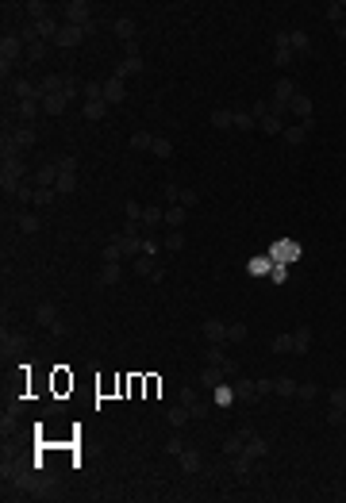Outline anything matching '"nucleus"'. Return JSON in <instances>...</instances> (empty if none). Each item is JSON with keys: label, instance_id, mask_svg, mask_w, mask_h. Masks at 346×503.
Segmentation results:
<instances>
[{"label": "nucleus", "instance_id": "obj_14", "mask_svg": "<svg viewBox=\"0 0 346 503\" xmlns=\"http://www.w3.org/2000/svg\"><path fill=\"white\" fill-rule=\"evenodd\" d=\"M131 146H135V150H154V139H150L146 131H139V135L131 139Z\"/></svg>", "mask_w": 346, "mask_h": 503}, {"label": "nucleus", "instance_id": "obj_20", "mask_svg": "<svg viewBox=\"0 0 346 503\" xmlns=\"http://www.w3.org/2000/svg\"><path fill=\"white\" fill-rule=\"evenodd\" d=\"M166 419H170L173 427H181V423H185V419H188V407H173V411H170V415H166Z\"/></svg>", "mask_w": 346, "mask_h": 503}, {"label": "nucleus", "instance_id": "obj_31", "mask_svg": "<svg viewBox=\"0 0 346 503\" xmlns=\"http://www.w3.org/2000/svg\"><path fill=\"white\" fill-rule=\"evenodd\" d=\"M227 338H235V342H239V338H246V327H243V323H235V327H227Z\"/></svg>", "mask_w": 346, "mask_h": 503}, {"label": "nucleus", "instance_id": "obj_26", "mask_svg": "<svg viewBox=\"0 0 346 503\" xmlns=\"http://www.w3.org/2000/svg\"><path fill=\"white\" fill-rule=\"evenodd\" d=\"M304 131H308V127H288L285 139H288V143H304Z\"/></svg>", "mask_w": 346, "mask_h": 503}, {"label": "nucleus", "instance_id": "obj_2", "mask_svg": "<svg viewBox=\"0 0 346 503\" xmlns=\"http://www.w3.org/2000/svg\"><path fill=\"white\" fill-rule=\"evenodd\" d=\"M50 396H54V400L73 396V373L66 369V365H54V369H50Z\"/></svg>", "mask_w": 346, "mask_h": 503}, {"label": "nucleus", "instance_id": "obj_7", "mask_svg": "<svg viewBox=\"0 0 346 503\" xmlns=\"http://www.w3.org/2000/svg\"><path fill=\"white\" fill-rule=\"evenodd\" d=\"M85 31H88V27H73V23H70V27H62V31H58V43H62V46H77Z\"/></svg>", "mask_w": 346, "mask_h": 503}, {"label": "nucleus", "instance_id": "obj_4", "mask_svg": "<svg viewBox=\"0 0 346 503\" xmlns=\"http://www.w3.org/2000/svg\"><path fill=\"white\" fill-rule=\"evenodd\" d=\"M96 396H100V400L123 396V376H119V373H100V376H96Z\"/></svg>", "mask_w": 346, "mask_h": 503}, {"label": "nucleus", "instance_id": "obj_38", "mask_svg": "<svg viewBox=\"0 0 346 503\" xmlns=\"http://www.w3.org/2000/svg\"><path fill=\"white\" fill-rule=\"evenodd\" d=\"M277 392H281V396H288V392H296V384H292V380H277Z\"/></svg>", "mask_w": 346, "mask_h": 503}, {"label": "nucleus", "instance_id": "obj_1", "mask_svg": "<svg viewBox=\"0 0 346 503\" xmlns=\"http://www.w3.org/2000/svg\"><path fill=\"white\" fill-rule=\"evenodd\" d=\"M35 465L39 469H77V449H73V442H50L46 438L43 446H39V453H35Z\"/></svg>", "mask_w": 346, "mask_h": 503}, {"label": "nucleus", "instance_id": "obj_23", "mask_svg": "<svg viewBox=\"0 0 346 503\" xmlns=\"http://www.w3.org/2000/svg\"><path fill=\"white\" fill-rule=\"evenodd\" d=\"M261 127L269 131V135H277V131H281V115H265V123H261Z\"/></svg>", "mask_w": 346, "mask_h": 503}, {"label": "nucleus", "instance_id": "obj_35", "mask_svg": "<svg viewBox=\"0 0 346 503\" xmlns=\"http://www.w3.org/2000/svg\"><path fill=\"white\" fill-rule=\"evenodd\" d=\"M166 246H170V250H181V246H185V238H181V234H177V230H173L170 238H166Z\"/></svg>", "mask_w": 346, "mask_h": 503}, {"label": "nucleus", "instance_id": "obj_24", "mask_svg": "<svg viewBox=\"0 0 346 503\" xmlns=\"http://www.w3.org/2000/svg\"><path fill=\"white\" fill-rule=\"evenodd\" d=\"M170 150L173 146L166 143V139H154V154H158V158H170Z\"/></svg>", "mask_w": 346, "mask_h": 503}, {"label": "nucleus", "instance_id": "obj_39", "mask_svg": "<svg viewBox=\"0 0 346 503\" xmlns=\"http://www.w3.org/2000/svg\"><path fill=\"white\" fill-rule=\"evenodd\" d=\"M296 396H304V400H312V396H316V384H304V388H296Z\"/></svg>", "mask_w": 346, "mask_h": 503}, {"label": "nucleus", "instance_id": "obj_3", "mask_svg": "<svg viewBox=\"0 0 346 503\" xmlns=\"http://www.w3.org/2000/svg\"><path fill=\"white\" fill-rule=\"evenodd\" d=\"M269 258H273L277 265H288V261L300 258V246L292 242V238H277V242L269 246Z\"/></svg>", "mask_w": 346, "mask_h": 503}, {"label": "nucleus", "instance_id": "obj_6", "mask_svg": "<svg viewBox=\"0 0 346 503\" xmlns=\"http://www.w3.org/2000/svg\"><path fill=\"white\" fill-rule=\"evenodd\" d=\"M123 396H146V373L123 376Z\"/></svg>", "mask_w": 346, "mask_h": 503}, {"label": "nucleus", "instance_id": "obj_34", "mask_svg": "<svg viewBox=\"0 0 346 503\" xmlns=\"http://www.w3.org/2000/svg\"><path fill=\"white\" fill-rule=\"evenodd\" d=\"M331 403H335V407H346V388H335L331 392Z\"/></svg>", "mask_w": 346, "mask_h": 503}, {"label": "nucleus", "instance_id": "obj_16", "mask_svg": "<svg viewBox=\"0 0 346 503\" xmlns=\"http://www.w3.org/2000/svg\"><path fill=\"white\" fill-rule=\"evenodd\" d=\"M212 123L216 127H235V115L231 112H212Z\"/></svg>", "mask_w": 346, "mask_h": 503}, {"label": "nucleus", "instance_id": "obj_19", "mask_svg": "<svg viewBox=\"0 0 346 503\" xmlns=\"http://www.w3.org/2000/svg\"><path fill=\"white\" fill-rule=\"evenodd\" d=\"M158 376H154V373H146V400H158Z\"/></svg>", "mask_w": 346, "mask_h": 503}, {"label": "nucleus", "instance_id": "obj_21", "mask_svg": "<svg viewBox=\"0 0 346 503\" xmlns=\"http://www.w3.org/2000/svg\"><path fill=\"white\" fill-rule=\"evenodd\" d=\"M85 115H88V119H96V115H104V104H100V100H88V104H85Z\"/></svg>", "mask_w": 346, "mask_h": 503}, {"label": "nucleus", "instance_id": "obj_13", "mask_svg": "<svg viewBox=\"0 0 346 503\" xmlns=\"http://www.w3.org/2000/svg\"><path fill=\"white\" fill-rule=\"evenodd\" d=\"M288 108H292L296 115H312V104H308V96H300V92L292 96V104H288Z\"/></svg>", "mask_w": 346, "mask_h": 503}, {"label": "nucleus", "instance_id": "obj_33", "mask_svg": "<svg viewBox=\"0 0 346 503\" xmlns=\"http://www.w3.org/2000/svg\"><path fill=\"white\" fill-rule=\"evenodd\" d=\"M235 127H254V115L239 112V115H235Z\"/></svg>", "mask_w": 346, "mask_h": 503}, {"label": "nucleus", "instance_id": "obj_32", "mask_svg": "<svg viewBox=\"0 0 346 503\" xmlns=\"http://www.w3.org/2000/svg\"><path fill=\"white\" fill-rule=\"evenodd\" d=\"M19 227L31 234V230H39V219H35V216H23V219H19Z\"/></svg>", "mask_w": 346, "mask_h": 503}, {"label": "nucleus", "instance_id": "obj_8", "mask_svg": "<svg viewBox=\"0 0 346 503\" xmlns=\"http://www.w3.org/2000/svg\"><path fill=\"white\" fill-rule=\"evenodd\" d=\"M223 373H227L223 365H208V369L200 373V380H204V384H212V388H219V380H223Z\"/></svg>", "mask_w": 346, "mask_h": 503}, {"label": "nucleus", "instance_id": "obj_9", "mask_svg": "<svg viewBox=\"0 0 346 503\" xmlns=\"http://www.w3.org/2000/svg\"><path fill=\"white\" fill-rule=\"evenodd\" d=\"M204 338H212V342H223V338H227V327H223V323H204Z\"/></svg>", "mask_w": 346, "mask_h": 503}, {"label": "nucleus", "instance_id": "obj_12", "mask_svg": "<svg viewBox=\"0 0 346 503\" xmlns=\"http://www.w3.org/2000/svg\"><path fill=\"white\" fill-rule=\"evenodd\" d=\"M104 96H108V100H123V81H119V77L108 81V85H104Z\"/></svg>", "mask_w": 346, "mask_h": 503}, {"label": "nucleus", "instance_id": "obj_25", "mask_svg": "<svg viewBox=\"0 0 346 503\" xmlns=\"http://www.w3.org/2000/svg\"><path fill=\"white\" fill-rule=\"evenodd\" d=\"M185 473H196V469H200V457H196V453H185Z\"/></svg>", "mask_w": 346, "mask_h": 503}, {"label": "nucleus", "instance_id": "obj_15", "mask_svg": "<svg viewBox=\"0 0 346 503\" xmlns=\"http://www.w3.org/2000/svg\"><path fill=\"white\" fill-rule=\"evenodd\" d=\"M166 223H170V227H181V223H185V208H170V212H166Z\"/></svg>", "mask_w": 346, "mask_h": 503}, {"label": "nucleus", "instance_id": "obj_22", "mask_svg": "<svg viewBox=\"0 0 346 503\" xmlns=\"http://www.w3.org/2000/svg\"><path fill=\"white\" fill-rule=\"evenodd\" d=\"M31 200H35V204H50V200H54V188H39Z\"/></svg>", "mask_w": 346, "mask_h": 503}, {"label": "nucleus", "instance_id": "obj_5", "mask_svg": "<svg viewBox=\"0 0 346 503\" xmlns=\"http://www.w3.org/2000/svg\"><path fill=\"white\" fill-rule=\"evenodd\" d=\"M31 388H35L31 373H27V369H15V373H12V396H15V400H23V396H31Z\"/></svg>", "mask_w": 346, "mask_h": 503}, {"label": "nucleus", "instance_id": "obj_28", "mask_svg": "<svg viewBox=\"0 0 346 503\" xmlns=\"http://www.w3.org/2000/svg\"><path fill=\"white\" fill-rule=\"evenodd\" d=\"M188 415H192V419H204V415H208V407H204V403H196V400H192V403H188Z\"/></svg>", "mask_w": 346, "mask_h": 503}, {"label": "nucleus", "instance_id": "obj_30", "mask_svg": "<svg viewBox=\"0 0 346 503\" xmlns=\"http://www.w3.org/2000/svg\"><path fill=\"white\" fill-rule=\"evenodd\" d=\"M104 285H112V281H119V265H108V269H104V277H100Z\"/></svg>", "mask_w": 346, "mask_h": 503}, {"label": "nucleus", "instance_id": "obj_10", "mask_svg": "<svg viewBox=\"0 0 346 503\" xmlns=\"http://www.w3.org/2000/svg\"><path fill=\"white\" fill-rule=\"evenodd\" d=\"M246 269H250L254 277H261V273H269V269H273V258H269V254H265V258H254Z\"/></svg>", "mask_w": 346, "mask_h": 503}, {"label": "nucleus", "instance_id": "obj_18", "mask_svg": "<svg viewBox=\"0 0 346 503\" xmlns=\"http://www.w3.org/2000/svg\"><path fill=\"white\" fill-rule=\"evenodd\" d=\"M269 281H273V285L288 281V265H277V261H273V269H269Z\"/></svg>", "mask_w": 346, "mask_h": 503}, {"label": "nucleus", "instance_id": "obj_37", "mask_svg": "<svg viewBox=\"0 0 346 503\" xmlns=\"http://www.w3.org/2000/svg\"><path fill=\"white\" fill-rule=\"evenodd\" d=\"M231 396H235V392H231V388H223V384L216 388V400H219V403H231Z\"/></svg>", "mask_w": 346, "mask_h": 503}, {"label": "nucleus", "instance_id": "obj_40", "mask_svg": "<svg viewBox=\"0 0 346 503\" xmlns=\"http://www.w3.org/2000/svg\"><path fill=\"white\" fill-rule=\"evenodd\" d=\"M343 39H346V27H343Z\"/></svg>", "mask_w": 346, "mask_h": 503}, {"label": "nucleus", "instance_id": "obj_29", "mask_svg": "<svg viewBox=\"0 0 346 503\" xmlns=\"http://www.w3.org/2000/svg\"><path fill=\"white\" fill-rule=\"evenodd\" d=\"M115 31H119V35H135V23H131V19H115Z\"/></svg>", "mask_w": 346, "mask_h": 503}, {"label": "nucleus", "instance_id": "obj_36", "mask_svg": "<svg viewBox=\"0 0 346 503\" xmlns=\"http://www.w3.org/2000/svg\"><path fill=\"white\" fill-rule=\"evenodd\" d=\"M158 219H162L158 208H146V212H143V223H158Z\"/></svg>", "mask_w": 346, "mask_h": 503}, {"label": "nucleus", "instance_id": "obj_17", "mask_svg": "<svg viewBox=\"0 0 346 503\" xmlns=\"http://www.w3.org/2000/svg\"><path fill=\"white\" fill-rule=\"evenodd\" d=\"M273 350H277V354H288V350H292V334H277V338H273Z\"/></svg>", "mask_w": 346, "mask_h": 503}, {"label": "nucleus", "instance_id": "obj_27", "mask_svg": "<svg viewBox=\"0 0 346 503\" xmlns=\"http://www.w3.org/2000/svg\"><path fill=\"white\" fill-rule=\"evenodd\" d=\"M88 15V4H70V19H85Z\"/></svg>", "mask_w": 346, "mask_h": 503}, {"label": "nucleus", "instance_id": "obj_11", "mask_svg": "<svg viewBox=\"0 0 346 503\" xmlns=\"http://www.w3.org/2000/svg\"><path fill=\"white\" fill-rule=\"evenodd\" d=\"M308 342H312V331H308V327H300V331L292 334V350H296V354H304V350H308Z\"/></svg>", "mask_w": 346, "mask_h": 503}]
</instances>
